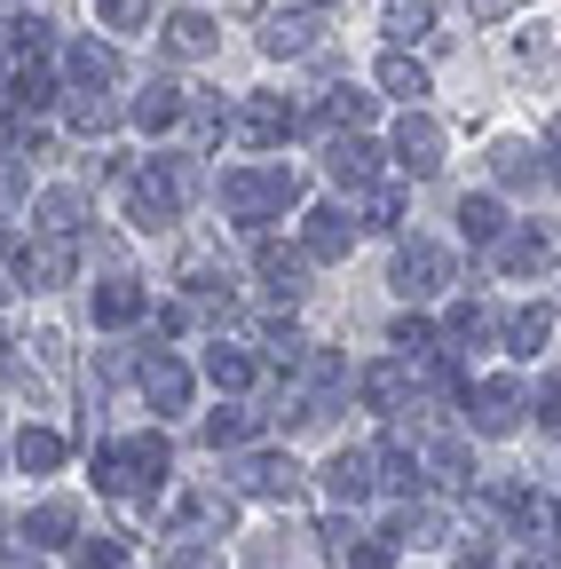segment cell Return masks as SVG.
Returning a JSON list of instances; mask_svg holds the SVG:
<instances>
[{"label":"cell","mask_w":561,"mask_h":569,"mask_svg":"<svg viewBox=\"0 0 561 569\" xmlns=\"http://www.w3.org/2000/svg\"><path fill=\"white\" fill-rule=\"evenodd\" d=\"M159 48L182 56V63H198V56H214V48H222V24H214V17H198V9H182V17L159 24Z\"/></svg>","instance_id":"11"},{"label":"cell","mask_w":561,"mask_h":569,"mask_svg":"<svg viewBox=\"0 0 561 569\" xmlns=\"http://www.w3.org/2000/svg\"><path fill=\"white\" fill-rule=\"evenodd\" d=\"M167 569H222V546H206V538H182L167 553Z\"/></svg>","instance_id":"42"},{"label":"cell","mask_w":561,"mask_h":569,"mask_svg":"<svg viewBox=\"0 0 561 569\" xmlns=\"http://www.w3.org/2000/svg\"><path fill=\"white\" fill-rule=\"evenodd\" d=\"M357 396H364L372 411H403V403H411V365H403V356H388V365H372V372L357 380Z\"/></svg>","instance_id":"22"},{"label":"cell","mask_w":561,"mask_h":569,"mask_svg":"<svg viewBox=\"0 0 561 569\" xmlns=\"http://www.w3.org/2000/svg\"><path fill=\"white\" fill-rule=\"evenodd\" d=\"M143 284H134V277H111V284H96V325L103 332H127V325H143Z\"/></svg>","instance_id":"18"},{"label":"cell","mask_w":561,"mask_h":569,"mask_svg":"<svg viewBox=\"0 0 561 569\" xmlns=\"http://www.w3.org/2000/svg\"><path fill=\"white\" fill-rule=\"evenodd\" d=\"M96 17H103L111 32H143V24H151V0H96Z\"/></svg>","instance_id":"40"},{"label":"cell","mask_w":561,"mask_h":569,"mask_svg":"<svg viewBox=\"0 0 561 569\" xmlns=\"http://www.w3.org/2000/svg\"><path fill=\"white\" fill-rule=\"evenodd\" d=\"M419 475H428L435 490H474V451L459 436H435L428 451H419Z\"/></svg>","instance_id":"12"},{"label":"cell","mask_w":561,"mask_h":569,"mask_svg":"<svg viewBox=\"0 0 561 569\" xmlns=\"http://www.w3.org/2000/svg\"><path fill=\"white\" fill-rule=\"evenodd\" d=\"M0 569H40V553H24V546H17V553H0Z\"/></svg>","instance_id":"50"},{"label":"cell","mask_w":561,"mask_h":569,"mask_svg":"<svg viewBox=\"0 0 561 569\" xmlns=\"http://www.w3.org/2000/svg\"><path fill=\"white\" fill-rule=\"evenodd\" d=\"M63 80H72V88H111V80H119V48L72 40V48H63Z\"/></svg>","instance_id":"17"},{"label":"cell","mask_w":561,"mask_h":569,"mask_svg":"<svg viewBox=\"0 0 561 569\" xmlns=\"http://www.w3.org/2000/svg\"><path fill=\"white\" fill-rule=\"evenodd\" d=\"M459 569H499V561H490V546H467V553H459Z\"/></svg>","instance_id":"49"},{"label":"cell","mask_w":561,"mask_h":569,"mask_svg":"<svg viewBox=\"0 0 561 569\" xmlns=\"http://www.w3.org/2000/svg\"><path fill=\"white\" fill-rule=\"evenodd\" d=\"M364 230H403V190L395 182H372L364 190Z\"/></svg>","instance_id":"36"},{"label":"cell","mask_w":561,"mask_h":569,"mask_svg":"<svg viewBox=\"0 0 561 569\" xmlns=\"http://www.w3.org/2000/svg\"><path fill=\"white\" fill-rule=\"evenodd\" d=\"M253 436V411L246 403H222V411H206V443H214V451H238Z\"/></svg>","instance_id":"32"},{"label":"cell","mask_w":561,"mask_h":569,"mask_svg":"<svg viewBox=\"0 0 561 569\" xmlns=\"http://www.w3.org/2000/svg\"><path fill=\"white\" fill-rule=\"evenodd\" d=\"M72 127H80V134H111V127H119L111 88H72Z\"/></svg>","instance_id":"28"},{"label":"cell","mask_w":561,"mask_h":569,"mask_svg":"<svg viewBox=\"0 0 561 569\" xmlns=\"http://www.w3.org/2000/svg\"><path fill=\"white\" fill-rule=\"evenodd\" d=\"M435 32V17H428V0H395V9H388V40L395 48H411V40H428Z\"/></svg>","instance_id":"35"},{"label":"cell","mask_w":561,"mask_h":569,"mask_svg":"<svg viewBox=\"0 0 561 569\" xmlns=\"http://www.w3.org/2000/svg\"><path fill=\"white\" fill-rule=\"evenodd\" d=\"M261 48H269V56H309V48H317V17H277V24L261 32Z\"/></svg>","instance_id":"31"},{"label":"cell","mask_w":561,"mask_h":569,"mask_svg":"<svg viewBox=\"0 0 561 569\" xmlns=\"http://www.w3.org/2000/svg\"><path fill=\"white\" fill-rule=\"evenodd\" d=\"M127 451V475H134V490H159L167 475H174V451H167V436H134V443H119Z\"/></svg>","instance_id":"24"},{"label":"cell","mask_w":561,"mask_h":569,"mask_svg":"<svg viewBox=\"0 0 561 569\" xmlns=\"http://www.w3.org/2000/svg\"><path fill=\"white\" fill-rule=\"evenodd\" d=\"M222 206L238 213L246 230H261L285 206H301V174L293 167H238V174H222Z\"/></svg>","instance_id":"1"},{"label":"cell","mask_w":561,"mask_h":569,"mask_svg":"<svg viewBox=\"0 0 561 569\" xmlns=\"http://www.w3.org/2000/svg\"><path fill=\"white\" fill-rule=\"evenodd\" d=\"M32 213H40V238H80L88 230V198L80 190H40Z\"/></svg>","instance_id":"21"},{"label":"cell","mask_w":561,"mask_h":569,"mask_svg":"<svg viewBox=\"0 0 561 569\" xmlns=\"http://www.w3.org/2000/svg\"><path fill=\"white\" fill-rule=\"evenodd\" d=\"M96 490H111V498H127V490H134V475H127V451H119V443H103V451H96Z\"/></svg>","instance_id":"38"},{"label":"cell","mask_w":561,"mask_h":569,"mask_svg":"<svg viewBox=\"0 0 561 569\" xmlns=\"http://www.w3.org/2000/svg\"><path fill=\"white\" fill-rule=\"evenodd\" d=\"M530 411H538V427H545V436H561V372L538 388V403H530Z\"/></svg>","instance_id":"43"},{"label":"cell","mask_w":561,"mask_h":569,"mask_svg":"<svg viewBox=\"0 0 561 569\" xmlns=\"http://www.w3.org/2000/svg\"><path fill=\"white\" fill-rule=\"evenodd\" d=\"M388 340L403 348V365H419V356H435V325H428V317H395V325H388Z\"/></svg>","instance_id":"37"},{"label":"cell","mask_w":561,"mask_h":569,"mask_svg":"<svg viewBox=\"0 0 561 569\" xmlns=\"http://www.w3.org/2000/svg\"><path fill=\"white\" fill-rule=\"evenodd\" d=\"M443 284H451V253L435 238H403L395 246V293L403 301H435Z\"/></svg>","instance_id":"3"},{"label":"cell","mask_w":561,"mask_h":569,"mask_svg":"<svg viewBox=\"0 0 561 569\" xmlns=\"http://www.w3.org/2000/svg\"><path fill=\"white\" fill-rule=\"evenodd\" d=\"M80 569H119V546H111V538H88V546H80Z\"/></svg>","instance_id":"44"},{"label":"cell","mask_w":561,"mask_h":569,"mask_svg":"<svg viewBox=\"0 0 561 569\" xmlns=\"http://www.w3.org/2000/svg\"><path fill=\"white\" fill-rule=\"evenodd\" d=\"M0 253H9V230H0Z\"/></svg>","instance_id":"53"},{"label":"cell","mask_w":561,"mask_h":569,"mask_svg":"<svg viewBox=\"0 0 561 569\" xmlns=\"http://www.w3.org/2000/svg\"><path fill=\"white\" fill-rule=\"evenodd\" d=\"M419 482H428V475H419V459H411L403 443H380V451H372V490H388V498H419Z\"/></svg>","instance_id":"23"},{"label":"cell","mask_w":561,"mask_h":569,"mask_svg":"<svg viewBox=\"0 0 561 569\" xmlns=\"http://www.w3.org/2000/svg\"><path fill=\"white\" fill-rule=\"evenodd\" d=\"M253 269H261V284H269L277 301H301L309 293V253L277 246V238H253Z\"/></svg>","instance_id":"7"},{"label":"cell","mask_w":561,"mask_h":569,"mask_svg":"<svg viewBox=\"0 0 561 569\" xmlns=\"http://www.w3.org/2000/svg\"><path fill=\"white\" fill-rule=\"evenodd\" d=\"M490 174H499L507 190L538 182V159H530V142H490Z\"/></svg>","instance_id":"34"},{"label":"cell","mask_w":561,"mask_h":569,"mask_svg":"<svg viewBox=\"0 0 561 569\" xmlns=\"http://www.w3.org/2000/svg\"><path fill=\"white\" fill-rule=\"evenodd\" d=\"M324 174L332 182H348V190H372V174H380V151L364 134H332V151H324Z\"/></svg>","instance_id":"14"},{"label":"cell","mask_w":561,"mask_h":569,"mask_svg":"<svg viewBox=\"0 0 561 569\" xmlns=\"http://www.w3.org/2000/svg\"><path fill=\"white\" fill-rule=\"evenodd\" d=\"M143 396L159 403V411H182L190 403V365H182V356H143Z\"/></svg>","instance_id":"16"},{"label":"cell","mask_w":561,"mask_h":569,"mask_svg":"<svg viewBox=\"0 0 561 569\" xmlns=\"http://www.w3.org/2000/svg\"><path fill=\"white\" fill-rule=\"evenodd\" d=\"M388 151H395V167H403V174H443V151H451V134H443V119H428V111H403Z\"/></svg>","instance_id":"4"},{"label":"cell","mask_w":561,"mask_h":569,"mask_svg":"<svg viewBox=\"0 0 561 569\" xmlns=\"http://www.w3.org/2000/svg\"><path fill=\"white\" fill-rule=\"evenodd\" d=\"M182 206H190V167H182V159H151L143 174L127 182V222H134V230L174 222Z\"/></svg>","instance_id":"2"},{"label":"cell","mask_w":561,"mask_h":569,"mask_svg":"<svg viewBox=\"0 0 561 569\" xmlns=\"http://www.w3.org/2000/svg\"><path fill=\"white\" fill-rule=\"evenodd\" d=\"M522 411H530V396L514 380H474L467 388V427H474V436H514Z\"/></svg>","instance_id":"5"},{"label":"cell","mask_w":561,"mask_h":569,"mask_svg":"<svg viewBox=\"0 0 561 569\" xmlns=\"http://www.w3.org/2000/svg\"><path fill=\"white\" fill-rule=\"evenodd\" d=\"M24 538L48 553V546H72L80 538V507L72 498H40V507H24Z\"/></svg>","instance_id":"15"},{"label":"cell","mask_w":561,"mask_h":569,"mask_svg":"<svg viewBox=\"0 0 561 569\" xmlns=\"http://www.w3.org/2000/svg\"><path fill=\"white\" fill-rule=\"evenodd\" d=\"M24 198V174H17V151H0V206Z\"/></svg>","instance_id":"45"},{"label":"cell","mask_w":561,"mask_h":569,"mask_svg":"<svg viewBox=\"0 0 561 569\" xmlns=\"http://www.w3.org/2000/svg\"><path fill=\"white\" fill-rule=\"evenodd\" d=\"M309 9H332V0H309Z\"/></svg>","instance_id":"54"},{"label":"cell","mask_w":561,"mask_h":569,"mask_svg":"<svg viewBox=\"0 0 561 569\" xmlns=\"http://www.w3.org/2000/svg\"><path fill=\"white\" fill-rule=\"evenodd\" d=\"M324 490L340 498V507H364L372 498V451H332L324 459Z\"/></svg>","instance_id":"20"},{"label":"cell","mask_w":561,"mask_h":569,"mask_svg":"<svg viewBox=\"0 0 561 569\" xmlns=\"http://www.w3.org/2000/svg\"><path fill=\"white\" fill-rule=\"evenodd\" d=\"M380 88H388L395 103H419V96H428V71H419L411 56H380Z\"/></svg>","instance_id":"33"},{"label":"cell","mask_w":561,"mask_h":569,"mask_svg":"<svg viewBox=\"0 0 561 569\" xmlns=\"http://www.w3.org/2000/svg\"><path fill=\"white\" fill-rule=\"evenodd\" d=\"M545 538H561V498H545Z\"/></svg>","instance_id":"52"},{"label":"cell","mask_w":561,"mask_h":569,"mask_svg":"<svg viewBox=\"0 0 561 569\" xmlns=\"http://www.w3.org/2000/svg\"><path fill=\"white\" fill-rule=\"evenodd\" d=\"M348 538H364V530H357V522H348V515H332V522H324V546H332V553H340V546H348Z\"/></svg>","instance_id":"46"},{"label":"cell","mask_w":561,"mask_h":569,"mask_svg":"<svg viewBox=\"0 0 561 569\" xmlns=\"http://www.w3.org/2000/svg\"><path fill=\"white\" fill-rule=\"evenodd\" d=\"M490 332H499V317H490L482 301H459L451 325H443V348H474V340H490Z\"/></svg>","instance_id":"30"},{"label":"cell","mask_w":561,"mask_h":569,"mask_svg":"<svg viewBox=\"0 0 561 569\" xmlns=\"http://www.w3.org/2000/svg\"><path fill=\"white\" fill-rule=\"evenodd\" d=\"M467 9H474V17H507V9H514V0H467Z\"/></svg>","instance_id":"51"},{"label":"cell","mask_w":561,"mask_h":569,"mask_svg":"<svg viewBox=\"0 0 561 569\" xmlns=\"http://www.w3.org/2000/svg\"><path fill=\"white\" fill-rule=\"evenodd\" d=\"M230 127H238V142H253V151H269V142H285V134L301 127V111H293L285 96H253V103H246V111H238Z\"/></svg>","instance_id":"9"},{"label":"cell","mask_w":561,"mask_h":569,"mask_svg":"<svg viewBox=\"0 0 561 569\" xmlns=\"http://www.w3.org/2000/svg\"><path fill=\"white\" fill-rule=\"evenodd\" d=\"M17 467H24V475H56V467H63V436L24 427V436H17Z\"/></svg>","instance_id":"29"},{"label":"cell","mask_w":561,"mask_h":569,"mask_svg":"<svg viewBox=\"0 0 561 569\" xmlns=\"http://www.w3.org/2000/svg\"><path fill=\"white\" fill-rule=\"evenodd\" d=\"M522 569H561V546H545V538H538V546L522 553Z\"/></svg>","instance_id":"47"},{"label":"cell","mask_w":561,"mask_h":569,"mask_svg":"<svg viewBox=\"0 0 561 569\" xmlns=\"http://www.w3.org/2000/svg\"><path fill=\"white\" fill-rule=\"evenodd\" d=\"M348 246H357V222H348L340 206H309L301 213V253L309 261H348Z\"/></svg>","instance_id":"8"},{"label":"cell","mask_w":561,"mask_h":569,"mask_svg":"<svg viewBox=\"0 0 561 569\" xmlns=\"http://www.w3.org/2000/svg\"><path fill=\"white\" fill-rule=\"evenodd\" d=\"M182 111H190V88H174V80H151L143 96H134V127H143V134L182 127Z\"/></svg>","instance_id":"19"},{"label":"cell","mask_w":561,"mask_h":569,"mask_svg":"<svg viewBox=\"0 0 561 569\" xmlns=\"http://www.w3.org/2000/svg\"><path fill=\"white\" fill-rule=\"evenodd\" d=\"M238 490H246V498H301V467H293L285 451H253V459L238 467Z\"/></svg>","instance_id":"10"},{"label":"cell","mask_w":561,"mask_h":569,"mask_svg":"<svg viewBox=\"0 0 561 569\" xmlns=\"http://www.w3.org/2000/svg\"><path fill=\"white\" fill-rule=\"evenodd\" d=\"M545 174H553V182H561V119H553V127H545Z\"/></svg>","instance_id":"48"},{"label":"cell","mask_w":561,"mask_h":569,"mask_svg":"<svg viewBox=\"0 0 561 569\" xmlns=\"http://www.w3.org/2000/svg\"><path fill=\"white\" fill-rule=\"evenodd\" d=\"M459 230H467V246H499V238H507V206L490 198V190H482V198L467 190V198H459Z\"/></svg>","instance_id":"25"},{"label":"cell","mask_w":561,"mask_h":569,"mask_svg":"<svg viewBox=\"0 0 561 569\" xmlns=\"http://www.w3.org/2000/svg\"><path fill=\"white\" fill-rule=\"evenodd\" d=\"M206 380H214V388H230V396H246V388L261 380V365H253V356H246V348H230V340H214V348H206Z\"/></svg>","instance_id":"26"},{"label":"cell","mask_w":561,"mask_h":569,"mask_svg":"<svg viewBox=\"0 0 561 569\" xmlns=\"http://www.w3.org/2000/svg\"><path fill=\"white\" fill-rule=\"evenodd\" d=\"M17 277L32 284V293H48V284H63V277H72V238H32V246L17 253Z\"/></svg>","instance_id":"13"},{"label":"cell","mask_w":561,"mask_h":569,"mask_svg":"<svg viewBox=\"0 0 561 569\" xmlns=\"http://www.w3.org/2000/svg\"><path fill=\"white\" fill-rule=\"evenodd\" d=\"M490 261H499V269H507V277H545V269H553V261H561V238H553V230H538V222H530V230H507V238H499V246H490Z\"/></svg>","instance_id":"6"},{"label":"cell","mask_w":561,"mask_h":569,"mask_svg":"<svg viewBox=\"0 0 561 569\" xmlns=\"http://www.w3.org/2000/svg\"><path fill=\"white\" fill-rule=\"evenodd\" d=\"M499 332H507V348H514V356H538V348L553 340V309H545V301H538V309H514Z\"/></svg>","instance_id":"27"},{"label":"cell","mask_w":561,"mask_h":569,"mask_svg":"<svg viewBox=\"0 0 561 569\" xmlns=\"http://www.w3.org/2000/svg\"><path fill=\"white\" fill-rule=\"evenodd\" d=\"M324 119H332V127H364V119H372V96H357V88H332V96H324Z\"/></svg>","instance_id":"39"},{"label":"cell","mask_w":561,"mask_h":569,"mask_svg":"<svg viewBox=\"0 0 561 569\" xmlns=\"http://www.w3.org/2000/svg\"><path fill=\"white\" fill-rule=\"evenodd\" d=\"M332 561H340V569H388V538H348Z\"/></svg>","instance_id":"41"}]
</instances>
